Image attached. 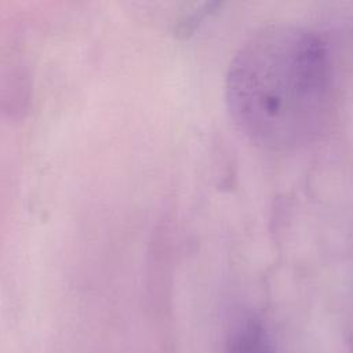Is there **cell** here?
Segmentation results:
<instances>
[{
  "label": "cell",
  "mask_w": 353,
  "mask_h": 353,
  "mask_svg": "<svg viewBox=\"0 0 353 353\" xmlns=\"http://www.w3.org/2000/svg\"><path fill=\"white\" fill-rule=\"evenodd\" d=\"M332 65L319 32L295 23L262 28L234 55L226 102L237 127L255 143L285 150L306 143L325 123Z\"/></svg>",
  "instance_id": "6da1fadb"
},
{
  "label": "cell",
  "mask_w": 353,
  "mask_h": 353,
  "mask_svg": "<svg viewBox=\"0 0 353 353\" xmlns=\"http://www.w3.org/2000/svg\"><path fill=\"white\" fill-rule=\"evenodd\" d=\"M230 353H273L266 335L256 324L248 323L237 331L232 341Z\"/></svg>",
  "instance_id": "7a4b0ae2"
}]
</instances>
